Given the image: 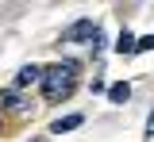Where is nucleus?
<instances>
[{
  "label": "nucleus",
  "instance_id": "nucleus-8",
  "mask_svg": "<svg viewBox=\"0 0 154 142\" xmlns=\"http://www.w3.org/2000/svg\"><path fill=\"white\" fill-rule=\"evenodd\" d=\"M143 50H154V35H146V39L135 42V54H143Z\"/></svg>",
  "mask_w": 154,
  "mask_h": 142
},
{
  "label": "nucleus",
  "instance_id": "nucleus-4",
  "mask_svg": "<svg viewBox=\"0 0 154 142\" xmlns=\"http://www.w3.org/2000/svg\"><path fill=\"white\" fill-rule=\"evenodd\" d=\"M73 127H81V115H66V119H54V123H50V131H54V135L73 131Z\"/></svg>",
  "mask_w": 154,
  "mask_h": 142
},
{
  "label": "nucleus",
  "instance_id": "nucleus-10",
  "mask_svg": "<svg viewBox=\"0 0 154 142\" xmlns=\"http://www.w3.org/2000/svg\"><path fill=\"white\" fill-rule=\"evenodd\" d=\"M31 142H42V138H31Z\"/></svg>",
  "mask_w": 154,
  "mask_h": 142
},
{
  "label": "nucleus",
  "instance_id": "nucleus-6",
  "mask_svg": "<svg viewBox=\"0 0 154 142\" xmlns=\"http://www.w3.org/2000/svg\"><path fill=\"white\" fill-rule=\"evenodd\" d=\"M116 50H119V54H135V39L127 35V31L119 35V46H116Z\"/></svg>",
  "mask_w": 154,
  "mask_h": 142
},
{
  "label": "nucleus",
  "instance_id": "nucleus-9",
  "mask_svg": "<svg viewBox=\"0 0 154 142\" xmlns=\"http://www.w3.org/2000/svg\"><path fill=\"white\" fill-rule=\"evenodd\" d=\"M146 135L154 138V111H150V119H146Z\"/></svg>",
  "mask_w": 154,
  "mask_h": 142
},
{
  "label": "nucleus",
  "instance_id": "nucleus-3",
  "mask_svg": "<svg viewBox=\"0 0 154 142\" xmlns=\"http://www.w3.org/2000/svg\"><path fill=\"white\" fill-rule=\"evenodd\" d=\"M42 81V65H23L16 73V88H27V84H38Z\"/></svg>",
  "mask_w": 154,
  "mask_h": 142
},
{
  "label": "nucleus",
  "instance_id": "nucleus-1",
  "mask_svg": "<svg viewBox=\"0 0 154 142\" xmlns=\"http://www.w3.org/2000/svg\"><path fill=\"white\" fill-rule=\"evenodd\" d=\"M42 92H46V100L58 104V100H66L69 92L77 88V65L73 61H58V65H50V69H42Z\"/></svg>",
  "mask_w": 154,
  "mask_h": 142
},
{
  "label": "nucleus",
  "instance_id": "nucleus-2",
  "mask_svg": "<svg viewBox=\"0 0 154 142\" xmlns=\"http://www.w3.org/2000/svg\"><path fill=\"white\" fill-rule=\"evenodd\" d=\"M62 39H66V42H77V39H100V31H96L93 19H81V23H73V27H66V31H62Z\"/></svg>",
  "mask_w": 154,
  "mask_h": 142
},
{
  "label": "nucleus",
  "instance_id": "nucleus-7",
  "mask_svg": "<svg viewBox=\"0 0 154 142\" xmlns=\"http://www.w3.org/2000/svg\"><path fill=\"white\" fill-rule=\"evenodd\" d=\"M0 104H8V108L23 111V104H19V96H16V92H0Z\"/></svg>",
  "mask_w": 154,
  "mask_h": 142
},
{
  "label": "nucleus",
  "instance_id": "nucleus-5",
  "mask_svg": "<svg viewBox=\"0 0 154 142\" xmlns=\"http://www.w3.org/2000/svg\"><path fill=\"white\" fill-rule=\"evenodd\" d=\"M127 96H131V84H123V81H119V84H112V88H108V100H112V104H123V100H127Z\"/></svg>",
  "mask_w": 154,
  "mask_h": 142
}]
</instances>
